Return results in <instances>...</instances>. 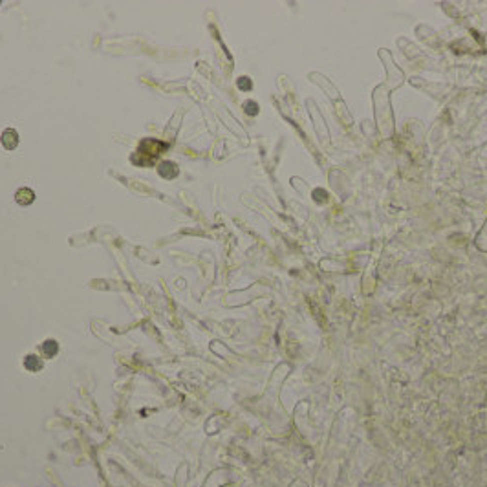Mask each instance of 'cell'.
Returning <instances> with one entry per match:
<instances>
[{
	"instance_id": "1",
	"label": "cell",
	"mask_w": 487,
	"mask_h": 487,
	"mask_svg": "<svg viewBox=\"0 0 487 487\" xmlns=\"http://www.w3.org/2000/svg\"><path fill=\"white\" fill-rule=\"evenodd\" d=\"M2 145H4L8 150H13L17 147V143H19V134H17V130L13 129H6L4 132H2Z\"/></svg>"
},
{
	"instance_id": "2",
	"label": "cell",
	"mask_w": 487,
	"mask_h": 487,
	"mask_svg": "<svg viewBox=\"0 0 487 487\" xmlns=\"http://www.w3.org/2000/svg\"><path fill=\"white\" fill-rule=\"evenodd\" d=\"M15 200H17V204H21V205H30V204H32V202H33V200H35V194H33L32 189L22 187V189H19V191H17Z\"/></svg>"
},
{
	"instance_id": "3",
	"label": "cell",
	"mask_w": 487,
	"mask_h": 487,
	"mask_svg": "<svg viewBox=\"0 0 487 487\" xmlns=\"http://www.w3.org/2000/svg\"><path fill=\"white\" fill-rule=\"evenodd\" d=\"M158 171H160V174L163 178H174L178 174V169H176V165L172 163V161H163V163H160L158 165Z\"/></svg>"
},
{
	"instance_id": "4",
	"label": "cell",
	"mask_w": 487,
	"mask_h": 487,
	"mask_svg": "<svg viewBox=\"0 0 487 487\" xmlns=\"http://www.w3.org/2000/svg\"><path fill=\"white\" fill-rule=\"evenodd\" d=\"M57 350H59V348H57V343H55V341H46V343L43 344V352L46 353L48 357H52L54 353H57Z\"/></svg>"
},
{
	"instance_id": "5",
	"label": "cell",
	"mask_w": 487,
	"mask_h": 487,
	"mask_svg": "<svg viewBox=\"0 0 487 487\" xmlns=\"http://www.w3.org/2000/svg\"><path fill=\"white\" fill-rule=\"evenodd\" d=\"M24 364H26L28 370H33V372L43 366V364H41V361H39V359L35 357V355H30V357H28L26 361H24Z\"/></svg>"
}]
</instances>
